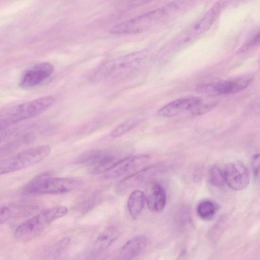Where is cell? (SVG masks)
I'll list each match as a JSON object with an SVG mask.
<instances>
[{
    "label": "cell",
    "instance_id": "obj_5",
    "mask_svg": "<svg viewBox=\"0 0 260 260\" xmlns=\"http://www.w3.org/2000/svg\"><path fill=\"white\" fill-rule=\"evenodd\" d=\"M51 147L41 145L18 152L0 160V175L6 174L32 166L49 155Z\"/></svg>",
    "mask_w": 260,
    "mask_h": 260
},
{
    "label": "cell",
    "instance_id": "obj_25",
    "mask_svg": "<svg viewBox=\"0 0 260 260\" xmlns=\"http://www.w3.org/2000/svg\"><path fill=\"white\" fill-rule=\"evenodd\" d=\"M70 239L68 237H66L60 240L57 244L55 248V253L56 255H59L60 253L66 248L69 244Z\"/></svg>",
    "mask_w": 260,
    "mask_h": 260
},
{
    "label": "cell",
    "instance_id": "obj_7",
    "mask_svg": "<svg viewBox=\"0 0 260 260\" xmlns=\"http://www.w3.org/2000/svg\"><path fill=\"white\" fill-rule=\"evenodd\" d=\"M118 160L116 156L110 152L91 150L81 155L77 162L87 166L91 174H96L104 173Z\"/></svg>",
    "mask_w": 260,
    "mask_h": 260
},
{
    "label": "cell",
    "instance_id": "obj_1",
    "mask_svg": "<svg viewBox=\"0 0 260 260\" xmlns=\"http://www.w3.org/2000/svg\"><path fill=\"white\" fill-rule=\"evenodd\" d=\"M185 5L184 0H179L146 12L114 25L110 28L109 33L127 35L143 32L175 16L185 7Z\"/></svg>",
    "mask_w": 260,
    "mask_h": 260
},
{
    "label": "cell",
    "instance_id": "obj_13",
    "mask_svg": "<svg viewBox=\"0 0 260 260\" xmlns=\"http://www.w3.org/2000/svg\"><path fill=\"white\" fill-rule=\"evenodd\" d=\"M202 104L199 97L189 96L177 99L161 107L157 115L162 117H172L183 113L193 111Z\"/></svg>",
    "mask_w": 260,
    "mask_h": 260
},
{
    "label": "cell",
    "instance_id": "obj_22",
    "mask_svg": "<svg viewBox=\"0 0 260 260\" xmlns=\"http://www.w3.org/2000/svg\"><path fill=\"white\" fill-rule=\"evenodd\" d=\"M138 123V120L134 118L126 120L111 131L110 136L113 138L120 136L134 128Z\"/></svg>",
    "mask_w": 260,
    "mask_h": 260
},
{
    "label": "cell",
    "instance_id": "obj_6",
    "mask_svg": "<svg viewBox=\"0 0 260 260\" xmlns=\"http://www.w3.org/2000/svg\"><path fill=\"white\" fill-rule=\"evenodd\" d=\"M253 80L249 74L216 82L202 84L197 87L200 92L217 95H225L241 91L249 86Z\"/></svg>",
    "mask_w": 260,
    "mask_h": 260
},
{
    "label": "cell",
    "instance_id": "obj_2",
    "mask_svg": "<svg viewBox=\"0 0 260 260\" xmlns=\"http://www.w3.org/2000/svg\"><path fill=\"white\" fill-rule=\"evenodd\" d=\"M55 101V96L46 95L0 109V131L39 115L50 108Z\"/></svg>",
    "mask_w": 260,
    "mask_h": 260
},
{
    "label": "cell",
    "instance_id": "obj_20",
    "mask_svg": "<svg viewBox=\"0 0 260 260\" xmlns=\"http://www.w3.org/2000/svg\"><path fill=\"white\" fill-rule=\"evenodd\" d=\"M146 196L143 191L140 190H135L130 194L127 203L129 213L133 219H137L142 212Z\"/></svg>",
    "mask_w": 260,
    "mask_h": 260
},
{
    "label": "cell",
    "instance_id": "obj_3",
    "mask_svg": "<svg viewBox=\"0 0 260 260\" xmlns=\"http://www.w3.org/2000/svg\"><path fill=\"white\" fill-rule=\"evenodd\" d=\"M68 211V208L63 206L46 209L19 225L14 231V237L19 241H29L39 235L54 220L64 216Z\"/></svg>",
    "mask_w": 260,
    "mask_h": 260
},
{
    "label": "cell",
    "instance_id": "obj_21",
    "mask_svg": "<svg viewBox=\"0 0 260 260\" xmlns=\"http://www.w3.org/2000/svg\"><path fill=\"white\" fill-rule=\"evenodd\" d=\"M217 205L211 200H204L201 202L197 207V212L199 217L204 220H210L215 215Z\"/></svg>",
    "mask_w": 260,
    "mask_h": 260
},
{
    "label": "cell",
    "instance_id": "obj_4",
    "mask_svg": "<svg viewBox=\"0 0 260 260\" xmlns=\"http://www.w3.org/2000/svg\"><path fill=\"white\" fill-rule=\"evenodd\" d=\"M81 183V181L75 178L42 175L31 180L24 190L31 194H63L77 188Z\"/></svg>",
    "mask_w": 260,
    "mask_h": 260
},
{
    "label": "cell",
    "instance_id": "obj_19",
    "mask_svg": "<svg viewBox=\"0 0 260 260\" xmlns=\"http://www.w3.org/2000/svg\"><path fill=\"white\" fill-rule=\"evenodd\" d=\"M140 57V54L138 53H133L116 59L111 63H109L112 66L109 67L110 71H108V73L116 75L119 74L120 72L133 69L134 65L138 63Z\"/></svg>",
    "mask_w": 260,
    "mask_h": 260
},
{
    "label": "cell",
    "instance_id": "obj_14",
    "mask_svg": "<svg viewBox=\"0 0 260 260\" xmlns=\"http://www.w3.org/2000/svg\"><path fill=\"white\" fill-rule=\"evenodd\" d=\"M37 206L31 202H18L0 207V224L33 213Z\"/></svg>",
    "mask_w": 260,
    "mask_h": 260
},
{
    "label": "cell",
    "instance_id": "obj_24",
    "mask_svg": "<svg viewBox=\"0 0 260 260\" xmlns=\"http://www.w3.org/2000/svg\"><path fill=\"white\" fill-rule=\"evenodd\" d=\"M259 32L257 35H255L250 40L248 41L242 47L240 50L241 51H247V50L256 46L259 43Z\"/></svg>",
    "mask_w": 260,
    "mask_h": 260
},
{
    "label": "cell",
    "instance_id": "obj_10",
    "mask_svg": "<svg viewBox=\"0 0 260 260\" xmlns=\"http://www.w3.org/2000/svg\"><path fill=\"white\" fill-rule=\"evenodd\" d=\"M54 71V66L49 62L35 64L22 76L19 86L24 89L35 87L47 79Z\"/></svg>",
    "mask_w": 260,
    "mask_h": 260
},
{
    "label": "cell",
    "instance_id": "obj_8",
    "mask_svg": "<svg viewBox=\"0 0 260 260\" xmlns=\"http://www.w3.org/2000/svg\"><path fill=\"white\" fill-rule=\"evenodd\" d=\"M35 134L32 129L25 128L13 130L0 135V156L29 143L34 139Z\"/></svg>",
    "mask_w": 260,
    "mask_h": 260
},
{
    "label": "cell",
    "instance_id": "obj_17",
    "mask_svg": "<svg viewBox=\"0 0 260 260\" xmlns=\"http://www.w3.org/2000/svg\"><path fill=\"white\" fill-rule=\"evenodd\" d=\"M146 201L150 210L156 212L162 211L166 204V193L163 186L158 183L153 184Z\"/></svg>",
    "mask_w": 260,
    "mask_h": 260
},
{
    "label": "cell",
    "instance_id": "obj_26",
    "mask_svg": "<svg viewBox=\"0 0 260 260\" xmlns=\"http://www.w3.org/2000/svg\"><path fill=\"white\" fill-rule=\"evenodd\" d=\"M259 154H256L253 156L252 159L251 166L255 178L259 177Z\"/></svg>",
    "mask_w": 260,
    "mask_h": 260
},
{
    "label": "cell",
    "instance_id": "obj_15",
    "mask_svg": "<svg viewBox=\"0 0 260 260\" xmlns=\"http://www.w3.org/2000/svg\"><path fill=\"white\" fill-rule=\"evenodd\" d=\"M147 243V239L143 235H137L133 237L121 248L119 252V258L121 259L135 258L144 251Z\"/></svg>",
    "mask_w": 260,
    "mask_h": 260
},
{
    "label": "cell",
    "instance_id": "obj_11",
    "mask_svg": "<svg viewBox=\"0 0 260 260\" xmlns=\"http://www.w3.org/2000/svg\"><path fill=\"white\" fill-rule=\"evenodd\" d=\"M150 159L146 154H138L118 160L104 172V178L114 179L137 170Z\"/></svg>",
    "mask_w": 260,
    "mask_h": 260
},
{
    "label": "cell",
    "instance_id": "obj_16",
    "mask_svg": "<svg viewBox=\"0 0 260 260\" xmlns=\"http://www.w3.org/2000/svg\"><path fill=\"white\" fill-rule=\"evenodd\" d=\"M118 228L115 225L106 228L98 236L92 247L94 253H99L107 249L118 238Z\"/></svg>",
    "mask_w": 260,
    "mask_h": 260
},
{
    "label": "cell",
    "instance_id": "obj_23",
    "mask_svg": "<svg viewBox=\"0 0 260 260\" xmlns=\"http://www.w3.org/2000/svg\"><path fill=\"white\" fill-rule=\"evenodd\" d=\"M210 182L213 185L221 187L225 183L223 172L218 167H212L209 172Z\"/></svg>",
    "mask_w": 260,
    "mask_h": 260
},
{
    "label": "cell",
    "instance_id": "obj_9",
    "mask_svg": "<svg viewBox=\"0 0 260 260\" xmlns=\"http://www.w3.org/2000/svg\"><path fill=\"white\" fill-rule=\"evenodd\" d=\"M223 175L225 183L234 190H241L249 184L250 175L246 166L241 161L227 164Z\"/></svg>",
    "mask_w": 260,
    "mask_h": 260
},
{
    "label": "cell",
    "instance_id": "obj_18",
    "mask_svg": "<svg viewBox=\"0 0 260 260\" xmlns=\"http://www.w3.org/2000/svg\"><path fill=\"white\" fill-rule=\"evenodd\" d=\"M219 12L217 7L210 9L190 28L187 35L191 37L203 34L212 25L217 18Z\"/></svg>",
    "mask_w": 260,
    "mask_h": 260
},
{
    "label": "cell",
    "instance_id": "obj_12",
    "mask_svg": "<svg viewBox=\"0 0 260 260\" xmlns=\"http://www.w3.org/2000/svg\"><path fill=\"white\" fill-rule=\"evenodd\" d=\"M158 170V166H152L145 168L127 176L116 185V192L119 194H123L131 189L145 183L156 175Z\"/></svg>",
    "mask_w": 260,
    "mask_h": 260
}]
</instances>
